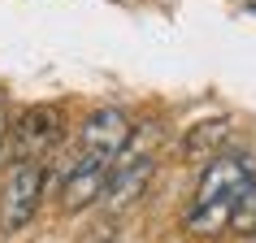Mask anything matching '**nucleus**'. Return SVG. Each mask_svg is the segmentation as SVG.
<instances>
[{
  "instance_id": "f257e3e1",
  "label": "nucleus",
  "mask_w": 256,
  "mask_h": 243,
  "mask_svg": "<svg viewBox=\"0 0 256 243\" xmlns=\"http://www.w3.org/2000/svg\"><path fill=\"white\" fill-rule=\"evenodd\" d=\"M256 182V148H234V152H217L204 165L200 187L191 204H239L243 191Z\"/></svg>"
},
{
  "instance_id": "f03ea898",
  "label": "nucleus",
  "mask_w": 256,
  "mask_h": 243,
  "mask_svg": "<svg viewBox=\"0 0 256 243\" xmlns=\"http://www.w3.org/2000/svg\"><path fill=\"white\" fill-rule=\"evenodd\" d=\"M44 187H48V170L44 161H18L4 182H0V230L14 234V230L30 226V217L40 213Z\"/></svg>"
},
{
  "instance_id": "7ed1b4c3",
  "label": "nucleus",
  "mask_w": 256,
  "mask_h": 243,
  "mask_svg": "<svg viewBox=\"0 0 256 243\" xmlns=\"http://www.w3.org/2000/svg\"><path fill=\"white\" fill-rule=\"evenodd\" d=\"M108 165L104 156L78 148L74 152V165L66 170V187H61V208L66 213H82L87 204L104 200V187H108Z\"/></svg>"
},
{
  "instance_id": "20e7f679",
  "label": "nucleus",
  "mask_w": 256,
  "mask_h": 243,
  "mask_svg": "<svg viewBox=\"0 0 256 243\" xmlns=\"http://www.w3.org/2000/svg\"><path fill=\"white\" fill-rule=\"evenodd\" d=\"M130 135H135V126H130V118H126L122 108H96L92 118L82 122L78 148L96 152V156H104V161H118V152L130 144Z\"/></svg>"
},
{
  "instance_id": "39448f33",
  "label": "nucleus",
  "mask_w": 256,
  "mask_h": 243,
  "mask_svg": "<svg viewBox=\"0 0 256 243\" xmlns=\"http://www.w3.org/2000/svg\"><path fill=\"white\" fill-rule=\"evenodd\" d=\"M56 139H61V113L56 108H26L22 122H18V161H40L44 152L52 148Z\"/></svg>"
},
{
  "instance_id": "423d86ee",
  "label": "nucleus",
  "mask_w": 256,
  "mask_h": 243,
  "mask_svg": "<svg viewBox=\"0 0 256 243\" xmlns=\"http://www.w3.org/2000/svg\"><path fill=\"white\" fill-rule=\"evenodd\" d=\"M226 135H230V122H226V118L200 122V126H196V130L187 135L182 152H187V156H208V161H213L217 152H222V144H226Z\"/></svg>"
},
{
  "instance_id": "0eeeda50",
  "label": "nucleus",
  "mask_w": 256,
  "mask_h": 243,
  "mask_svg": "<svg viewBox=\"0 0 256 243\" xmlns=\"http://www.w3.org/2000/svg\"><path fill=\"white\" fill-rule=\"evenodd\" d=\"M230 230H234V234H243V239H248V234H256V182L243 191V200L234 204V222H230Z\"/></svg>"
},
{
  "instance_id": "6e6552de",
  "label": "nucleus",
  "mask_w": 256,
  "mask_h": 243,
  "mask_svg": "<svg viewBox=\"0 0 256 243\" xmlns=\"http://www.w3.org/2000/svg\"><path fill=\"white\" fill-rule=\"evenodd\" d=\"M4 139H9V118L0 113V148H4Z\"/></svg>"
}]
</instances>
